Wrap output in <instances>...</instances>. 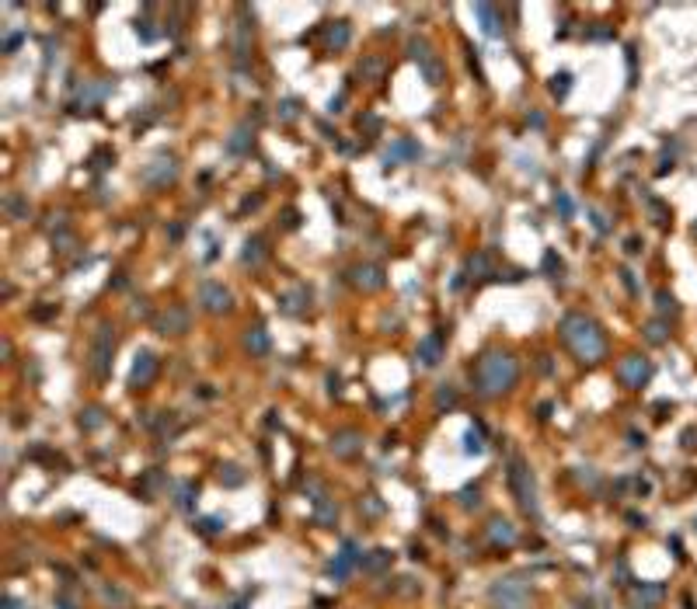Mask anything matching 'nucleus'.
Returning a JSON list of instances; mask_svg holds the SVG:
<instances>
[{
	"instance_id": "30",
	"label": "nucleus",
	"mask_w": 697,
	"mask_h": 609,
	"mask_svg": "<svg viewBox=\"0 0 697 609\" xmlns=\"http://www.w3.org/2000/svg\"><path fill=\"white\" fill-rule=\"evenodd\" d=\"M645 338H648L652 345L669 342V324H666V321H648V324H645Z\"/></svg>"
},
{
	"instance_id": "38",
	"label": "nucleus",
	"mask_w": 697,
	"mask_h": 609,
	"mask_svg": "<svg viewBox=\"0 0 697 609\" xmlns=\"http://www.w3.org/2000/svg\"><path fill=\"white\" fill-rule=\"evenodd\" d=\"M555 209L561 212V219H572V212H575V206H572V199H568V192H558L555 195Z\"/></svg>"
},
{
	"instance_id": "16",
	"label": "nucleus",
	"mask_w": 697,
	"mask_h": 609,
	"mask_svg": "<svg viewBox=\"0 0 697 609\" xmlns=\"http://www.w3.org/2000/svg\"><path fill=\"white\" fill-rule=\"evenodd\" d=\"M307 307H311V289H307V285H290V289L279 296V310L290 314V317L307 314Z\"/></svg>"
},
{
	"instance_id": "52",
	"label": "nucleus",
	"mask_w": 697,
	"mask_h": 609,
	"mask_svg": "<svg viewBox=\"0 0 697 609\" xmlns=\"http://www.w3.org/2000/svg\"><path fill=\"white\" fill-rule=\"evenodd\" d=\"M621 278H624V285H628V289H631V292H634V278H631V272H628V268H624V272H621Z\"/></svg>"
},
{
	"instance_id": "45",
	"label": "nucleus",
	"mask_w": 697,
	"mask_h": 609,
	"mask_svg": "<svg viewBox=\"0 0 697 609\" xmlns=\"http://www.w3.org/2000/svg\"><path fill=\"white\" fill-rule=\"evenodd\" d=\"M18 46H22V32H11V35L4 39V53H15Z\"/></svg>"
},
{
	"instance_id": "48",
	"label": "nucleus",
	"mask_w": 697,
	"mask_h": 609,
	"mask_svg": "<svg viewBox=\"0 0 697 609\" xmlns=\"http://www.w3.org/2000/svg\"><path fill=\"white\" fill-rule=\"evenodd\" d=\"M4 609H32V606H22L18 599H11V595H4Z\"/></svg>"
},
{
	"instance_id": "51",
	"label": "nucleus",
	"mask_w": 697,
	"mask_h": 609,
	"mask_svg": "<svg viewBox=\"0 0 697 609\" xmlns=\"http://www.w3.org/2000/svg\"><path fill=\"white\" fill-rule=\"evenodd\" d=\"M593 226H596V230H600V233H603V230H607V223H603V216H600V212H593Z\"/></svg>"
},
{
	"instance_id": "2",
	"label": "nucleus",
	"mask_w": 697,
	"mask_h": 609,
	"mask_svg": "<svg viewBox=\"0 0 697 609\" xmlns=\"http://www.w3.org/2000/svg\"><path fill=\"white\" fill-rule=\"evenodd\" d=\"M561 338L568 342V349L582 359V362H600L607 352L603 331L596 328V321H589L586 314H565L561 317Z\"/></svg>"
},
{
	"instance_id": "54",
	"label": "nucleus",
	"mask_w": 697,
	"mask_h": 609,
	"mask_svg": "<svg viewBox=\"0 0 697 609\" xmlns=\"http://www.w3.org/2000/svg\"><path fill=\"white\" fill-rule=\"evenodd\" d=\"M694 529H697V519H694Z\"/></svg>"
},
{
	"instance_id": "37",
	"label": "nucleus",
	"mask_w": 697,
	"mask_h": 609,
	"mask_svg": "<svg viewBox=\"0 0 697 609\" xmlns=\"http://www.w3.org/2000/svg\"><path fill=\"white\" fill-rule=\"evenodd\" d=\"M279 119H283V122H297V119H300V105H297L293 98H286V101L279 105Z\"/></svg>"
},
{
	"instance_id": "18",
	"label": "nucleus",
	"mask_w": 697,
	"mask_h": 609,
	"mask_svg": "<svg viewBox=\"0 0 697 609\" xmlns=\"http://www.w3.org/2000/svg\"><path fill=\"white\" fill-rule=\"evenodd\" d=\"M359 449H363V435H359L356 428H342V432L331 435V453H335L338 460H349V456H356Z\"/></svg>"
},
{
	"instance_id": "14",
	"label": "nucleus",
	"mask_w": 697,
	"mask_h": 609,
	"mask_svg": "<svg viewBox=\"0 0 697 609\" xmlns=\"http://www.w3.org/2000/svg\"><path fill=\"white\" fill-rule=\"evenodd\" d=\"M349 282H352L356 289H363V292H377V289H384L387 275H384L380 265H356V268L349 272Z\"/></svg>"
},
{
	"instance_id": "7",
	"label": "nucleus",
	"mask_w": 697,
	"mask_h": 609,
	"mask_svg": "<svg viewBox=\"0 0 697 609\" xmlns=\"http://www.w3.org/2000/svg\"><path fill=\"white\" fill-rule=\"evenodd\" d=\"M174 178H178V160H174V153H164V150L154 153L143 164V171H140V181L147 188H167Z\"/></svg>"
},
{
	"instance_id": "20",
	"label": "nucleus",
	"mask_w": 697,
	"mask_h": 609,
	"mask_svg": "<svg viewBox=\"0 0 697 609\" xmlns=\"http://www.w3.org/2000/svg\"><path fill=\"white\" fill-rule=\"evenodd\" d=\"M666 588L662 585H634L631 588V609H655L662 602Z\"/></svg>"
},
{
	"instance_id": "32",
	"label": "nucleus",
	"mask_w": 697,
	"mask_h": 609,
	"mask_svg": "<svg viewBox=\"0 0 697 609\" xmlns=\"http://www.w3.org/2000/svg\"><path fill=\"white\" fill-rule=\"evenodd\" d=\"M220 481H223L227 487H241V484H245V470L234 467V463H227V467H220Z\"/></svg>"
},
{
	"instance_id": "27",
	"label": "nucleus",
	"mask_w": 697,
	"mask_h": 609,
	"mask_svg": "<svg viewBox=\"0 0 697 609\" xmlns=\"http://www.w3.org/2000/svg\"><path fill=\"white\" fill-rule=\"evenodd\" d=\"M468 275H471V278H492V275H495V272H492L489 251H478V254L468 258Z\"/></svg>"
},
{
	"instance_id": "26",
	"label": "nucleus",
	"mask_w": 697,
	"mask_h": 609,
	"mask_svg": "<svg viewBox=\"0 0 697 609\" xmlns=\"http://www.w3.org/2000/svg\"><path fill=\"white\" fill-rule=\"evenodd\" d=\"M335 519H338V505H335V498L318 494V498H314V522H318V526H335Z\"/></svg>"
},
{
	"instance_id": "15",
	"label": "nucleus",
	"mask_w": 697,
	"mask_h": 609,
	"mask_svg": "<svg viewBox=\"0 0 697 609\" xmlns=\"http://www.w3.org/2000/svg\"><path fill=\"white\" fill-rule=\"evenodd\" d=\"M252 147H255V126H252V119H245V122L234 126V133L227 136V153L230 157H245V153H252Z\"/></svg>"
},
{
	"instance_id": "43",
	"label": "nucleus",
	"mask_w": 697,
	"mask_h": 609,
	"mask_svg": "<svg viewBox=\"0 0 697 609\" xmlns=\"http://www.w3.org/2000/svg\"><path fill=\"white\" fill-rule=\"evenodd\" d=\"M150 25H154V22H147V18H136V35H140L143 42H154V39H157V32H154Z\"/></svg>"
},
{
	"instance_id": "31",
	"label": "nucleus",
	"mask_w": 697,
	"mask_h": 609,
	"mask_svg": "<svg viewBox=\"0 0 697 609\" xmlns=\"http://www.w3.org/2000/svg\"><path fill=\"white\" fill-rule=\"evenodd\" d=\"M387 564H391V550H373V553H366V560H363V567H366L370 574H380Z\"/></svg>"
},
{
	"instance_id": "35",
	"label": "nucleus",
	"mask_w": 697,
	"mask_h": 609,
	"mask_svg": "<svg viewBox=\"0 0 697 609\" xmlns=\"http://www.w3.org/2000/svg\"><path fill=\"white\" fill-rule=\"evenodd\" d=\"M453 404H457V390H453L450 383H443V387L436 390V411H443V408L450 411Z\"/></svg>"
},
{
	"instance_id": "11",
	"label": "nucleus",
	"mask_w": 697,
	"mask_h": 609,
	"mask_svg": "<svg viewBox=\"0 0 697 609\" xmlns=\"http://www.w3.org/2000/svg\"><path fill=\"white\" fill-rule=\"evenodd\" d=\"M652 376V362L645 356H624L621 366H617V380L624 387H645Z\"/></svg>"
},
{
	"instance_id": "9",
	"label": "nucleus",
	"mask_w": 697,
	"mask_h": 609,
	"mask_svg": "<svg viewBox=\"0 0 697 609\" xmlns=\"http://www.w3.org/2000/svg\"><path fill=\"white\" fill-rule=\"evenodd\" d=\"M363 560H366L363 547H359L356 540H345V543H342V550L335 553V560L328 564V574L342 581V578H349V574H352L356 567H363Z\"/></svg>"
},
{
	"instance_id": "3",
	"label": "nucleus",
	"mask_w": 697,
	"mask_h": 609,
	"mask_svg": "<svg viewBox=\"0 0 697 609\" xmlns=\"http://www.w3.org/2000/svg\"><path fill=\"white\" fill-rule=\"evenodd\" d=\"M408 60L418 67V74L429 87H439L446 81V63L439 60V53L425 39H408Z\"/></svg>"
},
{
	"instance_id": "4",
	"label": "nucleus",
	"mask_w": 697,
	"mask_h": 609,
	"mask_svg": "<svg viewBox=\"0 0 697 609\" xmlns=\"http://www.w3.org/2000/svg\"><path fill=\"white\" fill-rule=\"evenodd\" d=\"M112 359H115V328H112L108 321H101L98 331H95V338H91L88 369H91L98 380H105V376L112 373Z\"/></svg>"
},
{
	"instance_id": "53",
	"label": "nucleus",
	"mask_w": 697,
	"mask_h": 609,
	"mask_svg": "<svg viewBox=\"0 0 697 609\" xmlns=\"http://www.w3.org/2000/svg\"><path fill=\"white\" fill-rule=\"evenodd\" d=\"M694 237H697V219H694Z\"/></svg>"
},
{
	"instance_id": "13",
	"label": "nucleus",
	"mask_w": 697,
	"mask_h": 609,
	"mask_svg": "<svg viewBox=\"0 0 697 609\" xmlns=\"http://www.w3.org/2000/svg\"><path fill=\"white\" fill-rule=\"evenodd\" d=\"M418 157H422V147H418L411 136H397V140L387 147L384 164H387V167H397V164H411V160H418Z\"/></svg>"
},
{
	"instance_id": "25",
	"label": "nucleus",
	"mask_w": 697,
	"mask_h": 609,
	"mask_svg": "<svg viewBox=\"0 0 697 609\" xmlns=\"http://www.w3.org/2000/svg\"><path fill=\"white\" fill-rule=\"evenodd\" d=\"M489 540H492L495 547H513V543H516V526H513L509 519H492V522H489Z\"/></svg>"
},
{
	"instance_id": "19",
	"label": "nucleus",
	"mask_w": 697,
	"mask_h": 609,
	"mask_svg": "<svg viewBox=\"0 0 697 609\" xmlns=\"http://www.w3.org/2000/svg\"><path fill=\"white\" fill-rule=\"evenodd\" d=\"M238 15H241V22H234V60H238V63H248V53H252V25L245 22L248 8H241Z\"/></svg>"
},
{
	"instance_id": "5",
	"label": "nucleus",
	"mask_w": 697,
	"mask_h": 609,
	"mask_svg": "<svg viewBox=\"0 0 697 609\" xmlns=\"http://www.w3.org/2000/svg\"><path fill=\"white\" fill-rule=\"evenodd\" d=\"M530 585L523 578H499L489 585V602L495 609H530Z\"/></svg>"
},
{
	"instance_id": "17",
	"label": "nucleus",
	"mask_w": 697,
	"mask_h": 609,
	"mask_svg": "<svg viewBox=\"0 0 697 609\" xmlns=\"http://www.w3.org/2000/svg\"><path fill=\"white\" fill-rule=\"evenodd\" d=\"M415 359H418L425 369L439 366V359H443V335H439V331L425 335V338L418 342V349H415Z\"/></svg>"
},
{
	"instance_id": "42",
	"label": "nucleus",
	"mask_w": 697,
	"mask_h": 609,
	"mask_svg": "<svg viewBox=\"0 0 697 609\" xmlns=\"http://www.w3.org/2000/svg\"><path fill=\"white\" fill-rule=\"evenodd\" d=\"M544 272H548L551 278H558V275H561V258H558L555 251H548V254H544Z\"/></svg>"
},
{
	"instance_id": "34",
	"label": "nucleus",
	"mask_w": 697,
	"mask_h": 609,
	"mask_svg": "<svg viewBox=\"0 0 697 609\" xmlns=\"http://www.w3.org/2000/svg\"><path fill=\"white\" fill-rule=\"evenodd\" d=\"M568 91H572V74H555V77H551V94L561 101Z\"/></svg>"
},
{
	"instance_id": "28",
	"label": "nucleus",
	"mask_w": 697,
	"mask_h": 609,
	"mask_svg": "<svg viewBox=\"0 0 697 609\" xmlns=\"http://www.w3.org/2000/svg\"><path fill=\"white\" fill-rule=\"evenodd\" d=\"M464 453H475V456L485 453V432H482V425H471L468 432H464Z\"/></svg>"
},
{
	"instance_id": "12",
	"label": "nucleus",
	"mask_w": 697,
	"mask_h": 609,
	"mask_svg": "<svg viewBox=\"0 0 697 609\" xmlns=\"http://www.w3.org/2000/svg\"><path fill=\"white\" fill-rule=\"evenodd\" d=\"M188 324H192V317H188L185 307H178V303H171L167 310H161V314L154 317V331H157V335H185Z\"/></svg>"
},
{
	"instance_id": "41",
	"label": "nucleus",
	"mask_w": 697,
	"mask_h": 609,
	"mask_svg": "<svg viewBox=\"0 0 697 609\" xmlns=\"http://www.w3.org/2000/svg\"><path fill=\"white\" fill-rule=\"evenodd\" d=\"M8 212L18 216V219H28V206H25L18 195H8Z\"/></svg>"
},
{
	"instance_id": "6",
	"label": "nucleus",
	"mask_w": 697,
	"mask_h": 609,
	"mask_svg": "<svg viewBox=\"0 0 697 609\" xmlns=\"http://www.w3.org/2000/svg\"><path fill=\"white\" fill-rule=\"evenodd\" d=\"M509 487H513L520 508L527 515H537V484H534V474H530L527 460H520V456L509 460Z\"/></svg>"
},
{
	"instance_id": "40",
	"label": "nucleus",
	"mask_w": 697,
	"mask_h": 609,
	"mask_svg": "<svg viewBox=\"0 0 697 609\" xmlns=\"http://www.w3.org/2000/svg\"><path fill=\"white\" fill-rule=\"evenodd\" d=\"M655 307H659V314H666V310L673 314V310H676V299H673L666 289H659V292H655Z\"/></svg>"
},
{
	"instance_id": "8",
	"label": "nucleus",
	"mask_w": 697,
	"mask_h": 609,
	"mask_svg": "<svg viewBox=\"0 0 697 609\" xmlns=\"http://www.w3.org/2000/svg\"><path fill=\"white\" fill-rule=\"evenodd\" d=\"M199 307H202L206 314H227L230 307H234V292H230L223 282L206 278V282L199 285Z\"/></svg>"
},
{
	"instance_id": "44",
	"label": "nucleus",
	"mask_w": 697,
	"mask_h": 609,
	"mask_svg": "<svg viewBox=\"0 0 697 609\" xmlns=\"http://www.w3.org/2000/svg\"><path fill=\"white\" fill-rule=\"evenodd\" d=\"M359 129H366V133H377V129H380V119H377V115H363V119H359Z\"/></svg>"
},
{
	"instance_id": "23",
	"label": "nucleus",
	"mask_w": 697,
	"mask_h": 609,
	"mask_svg": "<svg viewBox=\"0 0 697 609\" xmlns=\"http://www.w3.org/2000/svg\"><path fill=\"white\" fill-rule=\"evenodd\" d=\"M349 39H352V28H349V22H331V25L325 28V49H328V53H338V49H345V46H349Z\"/></svg>"
},
{
	"instance_id": "46",
	"label": "nucleus",
	"mask_w": 697,
	"mask_h": 609,
	"mask_svg": "<svg viewBox=\"0 0 697 609\" xmlns=\"http://www.w3.org/2000/svg\"><path fill=\"white\" fill-rule=\"evenodd\" d=\"M202 529H206V533H220V529H223V519H202Z\"/></svg>"
},
{
	"instance_id": "47",
	"label": "nucleus",
	"mask_w": 697,
	"mask_h": 609,
	"mask_svg": "<svg viewBox=\"0 0 697 609\" xmlns=\"http://www.w3.org/2000/svg\"><path fill=\"white\" fill-rule=\"evenodd\" d=\"M56 609H77V599H70V595H56Z\"/></svg>"
},
{
	"instance_id": "22",
	"label": "nucleus",
	"mask_w": 697,
	"mask_h": 609,
	"mask_svg": "<svg viewBox=\"0 0 697 609\" xmlns=\"http://www.w3.org/2000/svg\"><path fill=\"white\" fill-rule=\"evenodd\" d=\"M475 15H478V22H482V32H485L489 39L502 35V11H499L495 4H478V8H475Z\"/></svg>"
},
{
	"instance_id": "21",
	"label": "nucleus",
	"mask_w": 697,
	"mask_h": 609,
	"mask_svg": "<svg viewBox=\"0 0 697 609\" xmlns=\"http://www.w3.org/2000/svg\"><path fill=\"white\" fill-rule=\"evenodd\" d=\"M245 349H248L255 359H265V356L272 352V338H269V331H265L262 324L248 328V331H245Z\"/></svg>"
},
{
	"instance_id": "10",
	"label": "nucleus",
	"mask_w": 697,
	"mask_h": 609,
	"mask_svg": "<svg viewBox=\"0 0 697 609\" xmlns=\"http://www.w3.org/2000/svg\"><path fill=\"white\" fill-rule=\"evenodd\" d=\"M157 369H161L157 356H154L150 349H140V352H136V359H133V369H129V387H133V390H143V387H150V383L157 380Z\"/></svg>"
},
{
	"instance_id": "29",
	"label": "nucleus",
	"mask_w": 697,
	"mask_h": 609,
	"mask_svg": "<svg viewBox=\"0 0 697 609\" xmlns=\"http://www.w3.org/2000/svg\"><path fill=\"white\" fill-rule=\"evenodd\" d=\"M174 505H178L181 512H192V505H195V484H192V481H181V484L174 487Z\"/></svg>"
},
{
	"instance_id": "36",
	"label": "nucleus",
	"mask_w": 697,
	"mask_h": 609,
	"mask_svg": "<svg viewBox=\"0 0 697 609\" xmlns=\"http://www.w3.org/2000/svg\"><path fill=\"white\" fill-rule=\"evenodd\" d=\"M101 422H105V415H101L98 408H88V411H81V428H88V432H91V428H98Z\"/></svg>"
},
{
	"instance_id": "50",
	"label": "nucleus",
	"mask_w": 697,
	"mask_h": 609,
	"mask_svg": "<svg viewBox=\"0 0 697 609\" xmlns=\"http://www.w3.org/2000/svg\"><path fill=\"white\" fill-rule=\"evenodd\" d=\"M297 223H300V216H297V212H293V209H286V226H290V230H293V226H297Z\"/></svg>"
},
{
	"instance_id": "49",
	"label": "nucleus",
	"mask_w": 697,
	"mask_h": 609,
	"mask_svg": "<svg viewBox=\"0 0 697 609\" xmlns=\"http://www.w3.org/2000/svg\"><path fill=\"white\" fill-rule=\"evenodd\" d=\"M624 251H628V254H638V251H641V240H638V237H631V240H628V247H624Z\"/></svg>"
},
{
	"instance_id": "1",
	"label": "nucleus",
	"mask_w": 697,
	"mask_h": 609,
	"mask_svg": "<svg viewBox=\"0 0 697 609\" xmlns=\"http://www.w3.org/2000/svg\"><path fill=\"white\" fill-rule=\"evenodd\" d=\"M520 362L509 352H485L478 369H475V387L482 397H502L506 390L516 387Z\"/></svg>"
},
{
	"instance_id": "39",
	"label": "nucleus",
	"mask_w": 697,
	"mask_h": 609,
	"mask_svg": "<svg viewBox=\"0 0 697 609\" xmlns=\"http://www.w3.org/2000/svg\"><path fill=\"white\" fill-rule=\"evenodd\" d=\"M460 505H464V508H478V505H482V491H478V487H464V491H460Z\"/></svg>"
},
{
	"instance_id": "24",
	"label": "nucleus",
	"mask_w": 697,
	"mask_h": 609,
	"mask_svg": "<svg viewBox=\"0 0 697 609\" xmlns=\"http://www.w3.org/2000/svg\"><path fill=\"white\" fill-rule=\"evenodd\" d=\"M265 258H269V247H265V237L252 233V237L245 240V247H241V261H245V265H252V268H259V265H262Z\"/></svg>"
},
{
	"instance_id": "33",
	"label": "nucleus",
	"mask_w": 697,
	"mask_h": 609,
	"mask_svg": "<svg viewBox=\"0 0 697 609\" xmlns=\"http://www.w3.org/2000/svg\"><path fill=\"white\" fill-rule=\"evenodd\" d=\"M359 74H363V81H377V77L384 74V60H380V56H366V60L359 63Z\"/></svg>"
}]
</instances>
